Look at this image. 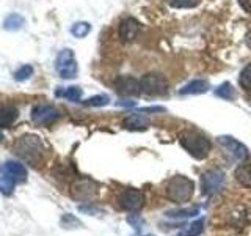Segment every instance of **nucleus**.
<instances>
[{"label":"nucleus","instance_id":"f257e3e1","mask_svg":"<svg viewBox=\"0 0 251 236\" xmlns=\"http://www.w3.org/2000/svg\"><path fill=\"white\" fill-rule=\"evenodd\" d=\"M179 144L195 159H204L210 153V140L198 129H185L179 134Z\"/></svg>","mask_w":251,"mask_h":236},{"label":"nucleus","instance_id":"f03ea898","mask_svg":"<svg viewBox=\"0 0 251 236\" xmlns=\"http://www.w3.org/2000/svg\"><path fill=\"white\" fill-rule=\"evenodd\" d=\"M14 151L25 162L31 165H38V162L43 159L44 145L41 139L35 136V134H25V136H21L16 140Z\"/></svg>","mask_w":251,"mask_h":236},{"label":"nucleus","instance_id":"7ed1b4c3","mask_svg":"<svg viewBox=\"0 0 251 236\" xmlns=\"http://www.w3.org/2000/svg\"><path fill=\"white\" fill-rule=\"evenodd\" d=\"M193 189L195 184L190 178H187L184 175H177V177H173L168 183H167V197L175 203H185L192 199L193 195Z\"/></svg>","mask_w":251,"mask_h":236},{"label":"nucleus","instance_id":"20e7f679","mask_svg":"<svg viewBox=\"0 0 251 236\" xmlns=\"http://www.w3.org/2000/svg\"><path fill=\"white\" fill-rule=\"evenodd\" d=\"M141 93L148 96H163L168 91V81L160 73H148L140 79Z\"/></svg>","mask_w":251,"mask_h":236},{"label":"nucleus","instance_id":"39448f33","mask_svg":"<svg viewBox=\"0 0 251 236\" xmlns=\"http://www.w3.org/2000/svg\"><path fill=\"white\" fill-rule=\"evenodd\" d=\"M55 71H57L61 79H74L77 76L78 66L73 51L63 49L58 52L57 59H55Z\"/></svg>","mask_w":251,"mask_h":236},{"label":"nucleus","instance_id":"423d86ee","mask_svg":"<svg viewBox=\"0 0 251 236\" xmlns=\"http://www.w3.org/2000/svg\"><path fill=\"white\" fill-rule=\"evenodd\" d=\"M223 186H225V173L220 169H210L202 173L201 178L202 194L206 195L217 194L218 191H222Z\"/></svg>","mask_w":251,"mask_h":236},{"label":"nucleus","instance_id":"0eeeda50","mask_svg":"<svg viewBox=\"0 0 251 236\" xmlns=\"http://www.w3.org/2000/svg\"><path fill=\"white\" fill-rule=\"evenodd\" d=\"M60 117H61V114L57 109H55L53 106H47V104L35 106L33 110H31V120H33V123L38 126L53 124Z\"/></svg>","mask_w":251,"mask_h":236},{"label":"nucleus","instance_id":"6e6552de","mask_svg":"<svg viewBox=\"0 0 251 236\" xmlns=\"http://www.w3.org/2000/svg\"><path fill=\"white\" fill-rule=\"evenodd\" d=\"M0 177L13 181L14 184L24 183L27 179V169L25 165L18 161H6L0 169Z\"/></svg>","mask_w":251,"mask_h":236},{"label":"nucleus","instance_id":"1a4fd4ad","mask_svg":"<svg viewBox=\"0 0 251 236\" xmlns=\"http://www.w3.org/2000/svg\"><path fill=\"white\" fill-rule=\"evenodd\" d=\"M218 144L222 145L226 149V153L231 154L235 161L242 162V161H245L248 157L247 147L243 144H240L237 139L229 137V136H222V137H218Z\"/></svg>","mask_w":251,"mask_h":236},{"label":"nucleus","instance_id":"9d476101","mask_svg":"<svg viewBox=\"0 0 251 236\" xmlns=\"http://www.w3.org/2000/svg\"><path fill=\"white\" fill-rule=\"evenodd\" d=\"M115 90L121 96H138V94H141V85L135 77L120 76L115 82Z\"/></svg>","mask_w":251,"mask_h":236},{"label":"nucleus","instance_id":"9b49d317","mask_svg":"<svg viewBox=\"0 0 251 236\" xmlns=\"http://www.w3.org/2000/svg\"><path fill=\"white\" fill-rule=\"evenodd\" d=\"M120 205L127 211H138L143 206V194L138 189H126L120 195Z\"/></svg>","mask_w":251,"mask_h":236},{"label":"nucleus","instance_id":"f8f14e48","mask_svg":"<svg viewBox=\"0 0 251 236\" xmlns=\"http://www.w3.org/2000/svg\"><path fill=\"white\" fill-rule=\"evenodd\" d=\"M138 33H140V22L135 18H126L120 22L118 35H120L121 41L130 43L137 38Z\"/></svg>","mask_w":251,"mask_h":236},{"label":"nucleus","instance_id":"ddd939ff","mask_svg":"<svg viewBox=\"0 0 251 236\" xmlns=\"http://www.w3.org/2000/svg\"><path fill=\"white\" fill-rule=\"evenodd\" d=\"M98 194V186L90 179H78L73 186V197L77 200H91Z\"/></svg>","mask_w":251,"mask_h":236},{"label":"nucleus","instance_id":"4468645a","mask_svg":"<svg viewBox=\"0 0 251 236\" xmlns=\"http://www.w3.org/2000/svg\"><path fill=\"white\" fill-rule=\"evenodd\" d=\"M124 128L129 129V131H145L149 128V124H151V120L141 112H137V114H130L129 117L124 118Z\"/></svg>","mask_w":251,"mask_h":236},{"label":"nucleus","instance_id":"2eb2a0df","mask_svg":"<svg viewBox=\"0 0 251 236\" xmlns=\"http://www.w3.org/2000/svg\"><path fill=\"white\" fill-rule=\"evenodd\" d=\"M19 110L13 106H2L0 107V128H10L14 121L18 120Z\"/></svg>","mask_w":251,"mask_h":236},{"label":"nucleus","instance_id":"dca6fc26","mask_svg":"<svg viewBox=\"0 0 251 236\" xmlns=\"http://www.w3.org/2000/svg\"><path fill=\"white\" fill-rule=\"evenodd\" d=\"M209 90V82L202 81V79H196V81L188 82L179 90V94H201Z\"/></svg>","mask_w":251,"mask_h":236},{"label":"nucleus","instance_id":"f3484780","mask_svg":"<svg viewBox=\"0 0 251 236\" xmlns=\"http://www.w3.org/2000/svg\"><path fill=\"white\" fill-rule=\"evenodd\" d=\"M24 26H25V19H24L22 16L18 13H13L10 16H6L5 21H3V29L8 31H18Z\"/></svg>","mask_w":251,"mask_h":236},{"label":"nucleus","instance_id":"a211bd4d","mask_svg":"<svg viewBox=\"0 0 251 236\" xmlns=\"http://www.w3.org/2000/svg\"><path fill=\"white\" fill-rule=\"evenodd\" d=\"M82 88L80 87H68V88L65 90H57L55 91V96H58V98H65L68 101H73V102H78L82 99Z\"/></svg>","mask_w":251,"mask_h":236},{"label":"nucleus","instance_id":"6ab92c4d","mask_svg":"<svg viewBox=\"0 0 251 236\" xmlns=\"http://www.w3.org/2000/svg\"><path fill=\"white\" fill-rule=\"evenodd\" d=\"M235 179L239 181L242 186L251 187V164H243L235 170Z\"/></svg>","mask_w":251,"mask_h":236},{"label":"nucleus","instance_id":"aec40b11","mask_svg":"<svg viewBox=\"0 0 251 236\" xmlns=\"http://www.w3.org/2000/svg\"><path fill=\"white\" fill-rule=\"evenodd\" d=\"M13 76H14V81L25 82L31 76H33V66H31V65H22L21 68H18L14 71Z\"/></svg>","mask_w":251,"mask_h":236},{"label":"nucleus","instance_id":"412c9836","mask_svg":"<svg viewBox=\"0 0 251 236\" xmlns=\"http://www.w3.org/2000/svg\"><path fill=\"white\" fill-rule=\"evenodd\" d=\"M91 31V26L88 22H75L73 27H71V33L75 38H85Z\"/></svg>","mask_w":251,"mask_h":236},{"label":"nucleus","instance_id":"4be33fe9","mask_svg":"<svg viewBox=\"0 0 251 236\" xmlns=\"http://www.w3.org/2000/svg\"><path fill=\"white\" fill-rule=\"evenodd\" d=\"M215 94L218 98H223V99H234L235 98V90L232 88V85L231 84H222L218 87V88L215 90Z\"/></svg>","mask_w":251,"mask_h":236},{"label":"nucleus","instance_id":"5701e85b","mask_svg":"<svg viewBox=\"0 0 251 236\" xmlns=\"http://www.w3.org/2000/svg\"><path fill=\"white\" fill-rule=\"evenodd\" d=\"M239 84L242 88H245L247 91H251V63L242 69L240 77H239Z\"/></svg>","mask_w":251,"mask_h":236},{"label":"nucleus","instance_id":"b1692460","mask_svg":"<svg viewBox=\"0 0 251 236\" xmlns=\"http://www.w3.org/2000/svg\"><path fill=\"white\" fill-rule=\"evenodd\" d=\"M108 102H110V98L107 94H96V96H91L90 99H86L83 104L91 106V107H102V106H107Z\"/></svg>","mask_w":251,"mask_h":236},{"label":"nucleus","instance_id":"393cba45","mask_svg":"<svg viewBox=\"0 0 251 236\" xmlns=\"http://www.w3.org/2000/svg\"><path fill=\"white\" fill-rule=\"evenodd\" d=\"M167 3L173 8H195L200 0H167Z\"/></svg>","mask_w":251,"mask_h":236},{"label":"nucleus","instance_id":"a878e982","mask_svg":"<svg viewBox=\"0 0 251 236\" xmlns=\"http://www.w3.org/2000/svg\"><path fill=\"white\" fill-rule=\"evenodd\" d=\"M202 228H204V220L200 219L193 222L190 227H188V230L182 235V236H200L202 233Z\"/></svg>","mask_w":251,"mask_h":236},{"label":"nucleus","instance_id":"bb28decb","mask_svg":"<svg viewBox=\"0 0 251 236\" xmlns=\"http://www.w3.org/2000/svg\"><path fill=\"white\" fill-rule=\"evenodd\" d=\"M14 183L10 179H6L3 177H0V192H2L3 195H11L13 191H14Z\"/></svg>","mask_w":251,"mask_h":236},{"label":"nucleus","instance_id":"cd10ccee","mask_svg":"<svg viewBox=\"0 0 251 236\" xmlns=\"http://www.w3.org/2000/svg\"><path fill=\"white\" fill-rule=\"evenodd\" d=\"M198 208H193V209H180V211H175V212H168V216L171 217H185V216H195L198 214Z\"/></svg>","mask_w":251,"mask_h":236},{"label":"nucleus","instance_id":"c85d7f7f","mask_svg":"<svg viewBox=\"0 0 251 236\" xmlns=\"http://www.w3.org/2000/svg\"><path fill=\"white\" fill-rule=\"evenodd\" d=\"M239 3H240V6L243 8V10L251 14V0H239Z\"/></svg>","mask_w":251,"mask_h":236},{"label":"nucleus","instance_id":"c756f323","mask_svg":"<svg viewBox=\"0 0 251 236\" xmlns=\"http://www.w3.org/2000/svg\"><path fill=\"white\" fill-rule=\"evenodd\" d=\"M3 140V134L2 132H0V142H2Z\"/></svg>","mask_w":251,"mask_h":236}]
</instances>
